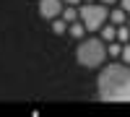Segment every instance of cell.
Here are the masks:
<instances>
[{
	"mask_svg": "<svg viewBox=\"0 0 130 117\" xmlns=\"http://www.w3.org/2000/svg\"><path fill=\"white\" fill-rule=\"evenodd\" d=\"M75 60H78L81 68H99L107 60V42H102V37H83V39H78Z\"/></svg>",
	"mask_w": 130,
	"mask_h": 117,
	"instance_id": "2",
	"label": "cell"
},
{
	"mask_svg": "<svg viewBox=\"0 0 130 117\" xmlns=\"http://www.w3.org/2000/svg\"><path fill=\"white\" fill-rule=\"evenodd\" d=\"M99 37H102V42H107V44L115 42V39H117V26H115V24H104V26L99 29Z\"/></svg>",
	"mask_w": 130,
	"mask_h": 117,
	"instance_id": "6",
	"label": "cell"
},
{
	"mask_svg": "<svg viewBox=\"0 0 130 117\" xmlns=\"http://www.w3.org/2000/svg\"><path fill=\"white\" fill-rule=\"evenodd\" d=\"M127 21V13L122 8H112L109 10V24H115V26H120V24H125Z\"/></svg>",
	"mask_w": 130,
	"mask_h": 117,
	"instance_id": "8",
	"label": "cell"
},
{
	"mask_svg": "<svg viewBox=\"0 0 130 117\" xmlns=\"http://www.w3.org/2000/svg\"><path fill=\"white\" fill-rule=\"evenodd\" d=\"M65 5H78V3H83V0H62Z\"/></svg>",
	"mask_w": 130,
	"mask_h": 117,
	"instance_id": "14",
	"label": "cell"
},
{
	"mask_svg": "<svg viewBox=\"0 0 130 117\" xmlns=\"http://www.w3.org/2000/svg\"><path fill=\"white\" fill-rule=\"evenodd\" d=\"M120 52H122V42H109V44H107V55L109 57H120Z\"/></svg>",
	"mask_w": 130,
	"mask_h": 117,
	"instance_id": "10",
	"label": "cell"
},
{
	"mask_svg": "<svg viewBox=\"0 0 130 117\" xmlns=\"http://www.w3.org/2000/svg\"><path fill=\"white\" fill-rule=\"evenodd\" d=\"M78 13H81V21H83L86 31H99L107 24V18H109V8L104 3H83L78 8Z\"/></svg>",
	"mask_w": 130,
	"mask_h": 117,
	"instance_id": "3",
	"label": "cell"
},
{
	"mask_svg": "<svg viewBox=\"0 0 130 117\" xmlns=\"http://www.w3.org/2000/svg\"><path fill=\"white\" fill-rule=\"evenodd\" d=\"M62 5H65L62 0H39V16L44 21H52L62 13Z\"/></svg>",
	"mask_w": 130,
	"mask_h": 117,
	"instance_id": "4",
	"label": "cell"
},
{
	"mask_svg": "<svg viewBox=\"0 0 130 117\" xmlns=\"http://www.w3.org/2000/svg\"><path fill=\"white\" fill-rule=\"evenodd\" d=\"M120 60L125 62V65H130V42H125V44H122V52H120Z\"/></svg>",
	"mask_w": 130,
	"mask_h": 117,
	"instance_id": "12",
	"label": "cell"
},
{
	"mask_svg": "<svg viewBox=\"0 0 130 117\" xmlns=\"http://www.w3.org/2000/svg\"><path fill=\"white\" fill-rule=\"evenodd\" d=\"M60 16L68 21V24H73V21L81 18V13H78V8H75V5H62V13H60Z\"/></svg>",
	"mask_w": 130,
	"mask_h": 117,
	"instance_id": "7",
	"label": "cell"
},
{
	"mask_svg": "<svg viewBox=\"0 0 130 117\" xmlns=\"http://www.w3.org/2000/svg\"><path fill=\"white\" fill-rule=\"evenodd\" d=\"M125 24H127V29H130V16H127V21H125Z\"/></svg>",
	"mask_w": 130,
	"mask_h": 117,
	"instance_id": "16",
	"label": "cell"
},
{
	"mask_svg": "<svg viewBox=\"0 0 130 117\" xmlns=\"http://www.w3.org/2000/svg\"><path fill=\"white\" fill-rule=\"evenodd\" d=\"M99 3H104L107 8H109V5H115V3H117V0H99Z\"/></svg>",
	"mask_w": 130,
	"mask_h": 117,
	"instance_id": "15",
	"label": "cell"
},
{
	"mask_svg": "<svg viewBox=\"0 0 130 117\" xmlns=\"http://www.w3.org/2000/svg\"><path fill=\"white\" fill-rule=\"evenodd\" d=\"M120 8L125 10V13H130V0H120Z\"/></svg>",
	"mask_w": 130,
	"mask_h": 117,
	"instance_id": "13",
	"label": "cell"
},
{
	"mask_svg": "<svg viewBox=\"0 0 130 117\" xmlns=\"http://www.w3.org/2000/svg\"><path fill=\"white\" fill-rule=\"evenodd\" d=\"M117 42H130V29H127V24H120L117 26Z\"/></svg>",
	"mask_w": 130,
	"mask_h": 117,
	"instance_id": "11",
	"label": "cell"
},
{
	"mask_svg": "<svg viewBox=\"0 0 130 117\" xmlns=\"http://www.w3.org/2000/svg\"><path fill=\"white\" fill-rule=\"evenodd\" d=\"M96 94L102 102H130V65L109 62L96 78Z\"/></svg>",
	"mask_w": 130,
	"mask_h": 117,
	"instance_id": "1",
	"label": "cell"
},
{
	"mask_svg": "<svg viewBox=\"0 0 130 117\" xmlns=\"http://www.w3.org/2000/svg\"><path fill=\"white\" fill-rule=\"evenodd\" d=\"M68 37H73V39H83L86 37V26H83L81 18L73 21V24H68Z\"/></svg>",
	"mask_w": 130,
	"mask_h": 117,
	"instance_id": "5",
	"label": "cell"
},
{
	"mask_svg": "<svg viewBox=\"0 0 130 117\" xmlns=\"http://www.w3.org/2000/svg\"><path fill=\"white\" fill-rule=\"evenodd\" d=\"M83 3H96V0H83Z\"/></svg>",
	"mask_w": 130,
	"mask_h": 117,
	"instance_id": "17",
	"label": "cell"
},
{
	"mask_svg": "<svg viewBox=\"0 0 130 117\" xmlns=\"http://www.w3.org/2000/svg\"><path fill=\"white\" fill-rule=\"evenodd\" d=\"M52 31H55V34H68V21H65L62 16L52 18Z\"/></svg>",
	"mask_w": 130,
	"mask_h": 117,
	"instance_id": "9",
	"label": "cell"
}]
</instances>
